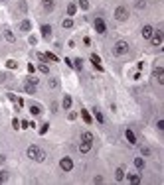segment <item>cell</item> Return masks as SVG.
<instances>
[{
    "label": "cell",
    "instance_id": "836d02e7",
    "mask_svg": "<svg viewBox=\"0 0 164 185\" xmlns=\"http://www.w3.org/2000/svg\"><path fill=\"white\" fill-rule=\"evenodd\" d=\"M12 128H14V130H18V128H20V120H18V118L12 120Z\"/></svg>",
    "mask_w": 164,
    "mask_h": 185
},
{
    "label": "cell",
    "instance_id": "e575fe53",
    "mask_svg": "<svg viewBox=\"0 0 164 185\" xmlns=\"http://www.w3.org/2000/svg\"><path fill=\"white\" fill-rule=\"evenodd\" d=\"M48 128H50V124H42V126H40V134H45Z\"/></svg>",
    "mask_w": 164,
    "mask_h": 185
},
{
    "label": "cell",
    "instance_id": "2e32d148",
    "mask_svg": "<svg viewBox=\"0 0 164 185\" xmlns=\"http://www.w3.org/2000/svg\"><path fill=\"white\" fill-rule=\"evenodd\" d=\"M30 112H32L34 116H40V114H42V106H40V104H32V106H30Z\"/></svg>",
    "mask_w": 164,
    "mask_h": 185
},
{
    "label": "cell",
    "instance_id": "277c9868",
    "mask_svg": "<svg viewBox=\"0 0 164 185\" xmlns=\"http://www.w3.org/2000/svg\"><path fill=\"white\" fill-rule=\"evenodd\" d=\"M59 167H61L63 171H71V169H73V160H71V158H61V160H59Z\"/></svg>",
    "mask_w": 164,
    "mask_h": 185
},
{
    "label": "cell",
    "instance_id": "603a6c76",
    "mask_svg": "<svg viewBox=\"0 0 164 185\" xmlns=\"http://www.w3.org/2000/svg\"><path fill=\"white\" fill-rule=\"evenodd\" d=\"M77 12V6L75 4H67V16H73Z\"/></svg>",
    "mask_w": 164,
    "mask_h": 185
},
{
    "label": "cell",
    "instance_id": "484cf974",
    "mask_svg": "<svg viewBox=\"0 0 164 185\" xmlns=\"http://www.w3.org/2000/svg\"><path fill=\"white\" fill-rule=\"evenodd\" d=\"M38 69H40V71H42L44 75H48V73H50V67L45 65V63H40V65H38Z\"/></svg>",
    "mask_w": 164,
    "mask_h": 185
},
{
    "label": "cell",
    "instance_id": "d590c367",
    "mask_svg": "<svg viewBox=\"0 0 164 185\" xmlns=\"http://www.w3.org/2000/svg\"><path fill=\"white\" fill-rule=\"evenodd\" d=\"M141 154H142V156H150V148H146V146H144V148L141 150Z\"/></svg>",
    "mask_w": 164,
    "mask_h": 185
},
{
    "label": "cell",
    "instance_id": "d6a6232c",
    "mask_svg": "<svg viewBox=\"0 0 164 185\" xmlns=\"http://www.w3.org/2000/svg\"><path fill=\"white\" fill-rule=\"evenodd\" d=\"M95 118H97V122H101V124L105 122V118H103V114H101L99 110H95Z\"/></svg>",
    "mask_w": 164,
    "mask_h": 185
},
{
    "label": "cell",
    "instance_id": "b9f144b4",
    "mask_svg": "<svg viewBox=\"0 0 164 185\" xmlns=\"http://www.w3.org/2000/svg\"><path fill=\"white\" fill-rule=\"evenodd\" d=\"M36 42H38V40H36V35H30V44L36 45Z\"/></svg>",
    "mask_w": 164,
    "mask_h": 185
},
{
    "label": "cell",
    "instance_id": "5b68a950",
    "mask_svg": "<svg viewBox=\"0 0 164 185\" xmlns=\"http://www.w3.org/2000/svg\"><path fill=\"white\" fill-rule=\"evenodd\" d=\"M150 42H152L154 47H160V45H162V30H154L152 38H150Z\"/></svg>",
    "mask_w": 164,
    "mask_h": 185
},
{
    "label": "cell",
    "instance_id": "ac0fdd59",
    "mask_svg": "<svg viewBox=\"0 0 164 185\" xmlns=\"http://www.w3.org/2000/svg\"><path fill=\"white\" fill-rule=\"evenodd\" d=\"M71 102H73V100H71V97H69V95H65L61 104H63V109H65V110H69V109H71Z\"/></svg>",
    "mask_w": 164,
    "mask_h": 185
},
{
    "label": "cell",
    "instance_id": "ab89813d",
    "mask_svg": "<svg viewBox=\"0 0 164 185\" xmlns=\"http://www.w3.org/2000/svg\"><path fill=\"white\" fill-rule=\"evenodd\" d=\"M93 181H95V183H103V175H97V177H95Z\"/></svg>",
    "mask_w": 164,
    "mask_h": 185
},
{
    "label": "cell",
    "instance_id": "4fadbf2b",
    "mask_svg": "<svg viewBox=\"0 0 164 185\" xmlns=\"http://www.w3.org/2000/svg\"><path fill=\"white\" fill-rule=\"evenodd\" d=\"M81 142H89V144H93V134H91L89 130L81 132Z\"/></svg>",
    "mask_w": 164,
    "mask_h": 185
},
{
    "label": "cell",
    "instance_id": "44dd1931",
    "mask_svg": "<svg viewBox=\"0 0 164 185\" xmlns=\"http://www.w3.org/2000/svg\"><path fill=\"white\" fill-rule=\"evenodd\" d=\"M115 179H117V181L125 179V169H123V167H117V171H115Z\"/></svg>",
    "mask_w": 164,
    "mask_h": 185
},
{
    "label": "cell",
    "instance_id": "f1b7e54d",
    "mask_svg": "<svg viewBox=\"0 0 164 185\" xmlns=\"http://www.w3.org/2000/svg\"><path fill=\"white\" fill-rule=\"evenodd\" d=\"M79 8H81V10H87L89 2H87V0H79Z\"/></svg>",
    "mask_w": 164,
    "mask_h": 185
},
{
    "label": "cell",
    "instance_id": "3957f363",
    "mask_svg": "<svg viewBox=\"0 0 164 185\" xmlns=\"http://www.w3.org/2000/svg\"><path fill=\"white\" fill-rule=\"evenodd\" d=\"M115 18H117L119 22H125V20L129 18V10H127L125 6H117V10H115Z\"/></svg>",
    "mask_w": 164,
    "mask_h": 185
},
{
    "label": "cell",
    "instance_id": "f546056e",
    "mask_svg": "<svg viewBox=\"0 0 164 185\" xmlns=\"http://www.w3.org/2000/svg\"><path fill=\"white\" fill-rule=\"evenodd\" d=\"M8 181V173L6 171H0V183H6Z\"/></svg>",
    "mask_w": 164,
    "mask_h": 185
},
{
    "label": "cell",
    "instance_id": "5bb4252c",
    "mask_svg": "<svg viewBox=\"0 0 164 185\" xmlns=\"http://www.w3.org/2000/svg\"><path fill=\"white\" fill-rule=\"evenodd\" d=\"M20 30H22V32H30V30H32V22H30V20H22V22H20Z\"/></svg>",
    "mask_w": 164,
    "mask_h": 185
},
{
    "label": "cell",
    "instance_id": "83f0119b",
    "mask_svg": "<svg viewBox=\"0 0 164 185\" xmlns=\"http://www.w3.org/2000/svg\"><path fill=\"white\" fill-rule=\"evenodd\" d=\"M6 67H8V69H16V67H18V63H16L14 59H8V61H6Z\"/></svg>",
    "mask_w": 164,
    "mask_h": 185
},
{
    "label": "cell",
    "instance_id": "8992f818",
    "mask_svg": "<svg viewBox=\"0 0 164 185\" xmlns=\"http://www.w3.org/2000/svg\"><path fill=\"white\" fill-rule=\"evenodd\" d=\"M154 77H156V81L160 85H164V71H162V67H160V61H158V65L154 67Z\"/></svg>",
    "mask_w": 164,
    "mask_h": 185
},
{
    "label": "cell",
    "instance_id": "8d00e7d4",
    "mask_svg": "<svg viewBox=\"0 0 164 185\" xmlns=\"http://www.w3.org/2000/svg\"><path fill=\"white\" fill-rule=\"evenodd\" d=\"M20 128H30V122H28V120H22V122H20Z\"/></svg>",
    "mask_w": 164,
    "mask_h": 185
},
{
    "label": "cell",
    "instance_id": "7c38bea8",
    "mask_svg": "<svg viewBox=\"0 0 164 185\" xmlns=\"http://www.w3.org/2000/svg\"><path fill=\"white\" fill-rule=\"evenodd\" d=\"M24 91H26L28 95H36V85H34V83H28V81H26V83H24Z\"/></svg>",
    "mask_w": 164,
    "mask_h": 185
},
{
    "label": "cell",
    "instance_id": "7a4b0ae2",
    "mask_svg": "<svg viewBox=\"0 0 164 185\" xmlns=\"http://www.w3.org/2000/svg\"><path fill=\"white\" fill-rule=\"evenodd\" d=\"M117 55H125L127 51H129V44L125 42V40H119L117 44H115V49H113Z\"/></svg>",
    "mask_w": 164,
    "mask_h": 185
},
{
    "label": "cell",
    "instance_id": "60d3db41",
    "mask_svg": "<svg viewBox=\"0 0 164 185\" xmlns=\"http://www.w3.org/2000/svg\"><path fill=\"white\" fill-rule=\"evenodd\" d=\"M6 79H8V75H6V73H0V83H4Z\"/></svg>",
    "mask_w": 164,
    "mask_h": 185
},
{
    "label": "cell",
    "instance_id": "4316f807",
    "mask_svg": "<svg viewBox=\"0 0 164 185\" xmlns=\"http://www.w3.org/2000/svg\"><path fill=\"white\" fill-rule=\"evenodd\" d=\"M134 165H136V169H142V167H144V160H142V158H136V160H134Z\"/></svg>",
    "mask_w": 164,
    "mask_h": 185
},
{
    "label": "cell",
    "instance_id": "9c48e42d",
    "mask_svg": "<svg viewBox=\"0 0 164 185\" xmlns=\"http://www.w3.org/2000/svg\"><path fill=\"white\" fill-rule=\"evenodd\" d=\"M91 63L95 65V69H99V71H103V65H101V57H99L97 53H91Z\"/></svg>",
    "mask_w": 164,
    "mask_h": 185
},
{
    "label": "cell",
    "instance_id": "8fae6325",
    "mask_svg": "<svg viewBox=\"0 0 164 185\" xmlns=\"http://www.w3.org/2000/svg\"><path fill=\"white\" fill-rule=\"evenodd\" d=\"M42 6H44L45 12H52L55 8V2H54V0H42Z\"/></svg>",
    "mask_w": 164,
    "mask_h": 185
},
{
    "label": "cell",
    "instance_id": "cb8c5ba5",
    "mask_svg": "<svg viewBox=\"0 0 164 185\" xmlns=\"http://www.w3.org/2000/svg\"><path fill=\"white\" fill-rule=\"evenodd\" d=\"M61 26H63V28H67V30H69V28H73V20H71V18H65V20H63V22H61Z\"/></svg>",
    "mask_w": 164,
    "mask_h": 185
},
{
    "label": "cell",
    "instance_id": "ba28073f",
    "mask_svg": "<svg viewBox=\"0 0 164 185\" xmlns=\"http://www.w3.org/2000/svg\"><path fill=\"white\" fill-rule=\"evenodd\" d=\"M2 35H4V40H6V42H10V44H14V42H16V35L12 33V30H10V28H4Z\"/></svg>",
    "mask_w": 164,
    "mask_h": 185
},
{
    "label": "cell",
    "instance_id": "7bdbcfd3",
    "mask_svg": "<svg viewBox=\"0 0 164 185\" xmlns=\"http://www.w3.org/2000/svg\"><path fill=\"white\" fill-rule=\"evenodd\" d=\"M4 160H6V158H4V156H0V163H4Z\"/></svg>",
    "mask_w": 164,
    "mask_h": 185
},
{
    "label": "cell",
    "instance_id": "74e56055",
    "mask_svg": "<svg viewBox=\"0 0 164 185\" xmlns=\"http://www.w3.org/2000/svg\"><path fill=\"white\" fill-rule=\"evenodd\" d=\"M156 128H158V130H164V120H158V122H156Z\"/></svg>",
    "mask_w": 164,
    "mask_h": 185
},
{
    "label": "cell",
    "instance_id": "d4e9b609",
    "mask_svg": "<svg viewBox=\"0 0 164 185\" xmlns=\"http://www.w3.org/2000/svg\"><path fill=\"white\" fill-rule=\"evenodd\" d=\"M81 116H83V120H85L87 124H91V114H89V112H87V110H85V109L81 110Z\"/></svg>",
    "mask_w": 164,
    "mask_h": 185
},
{
    "label": "cell",
    "instance_id": "7402d4cb",
    "mask_svg": "<svg viewBox=\"0 0 164 185\" xmlns=\"http://www.w3.org/2000/svg\"><path fill=\"white\" fill-rule=\"evenodd\" d=\"M73 67H75L77 71H81V69H83V59H81V57H77L75 61H73Z\"/></svg>",
    "mask_w": 164,
    "mask_h": 185
},
{
    "label": "cell",
    "instance_id": "ee69618b",
    "mask_svg": "<svg viewBox=\"0 0 164 185\" xmlns=\"http://www.w3.org/2000/svg\"><path fill=\"white\" fill-rule=\"evenodd\" d=\"M0 2H6V0H0Z\"/></svg>",
    "mask_w": 164,
    "mask_h": 185
},
{
    "label": "cell",
    "instance_id": "ffe728a7",
    "mask_svg": "<svg viewBox=\"0 0 164 185\" xmlns=\"http://www.w3.org/2000/svg\"><path fill=\"white\" fill-rule=\"evenodd\" d=\"M89 150H91V144H89V142H81V146H79V152H81V154H87Z\"/></svg>",
    "mask_w": 164,
    "mask_h": 185
},
{
    "label": "cell",
    "instance_id": "4dcf8cb0",
    "mask_svg": "<svg viewBox=\"0 0 164 185\" xmlns=\"http://www.w3.org/2000/svg\"><path fill=\"white\" fill-rule=\"evenodd\" d=\"M50 87L57 89V87H59V81H57V79H50Z\"/></svg>",
    "mask_w": 164,
    "mask_h": 185
},
{
    "label": "cell",
    "instance_id": "d6986e66",
    "mask_svg": "<svg viewBox=\"0 0 164 185\" xmlns=\"http://www.w3.org/2000/svg\"><path fill=\"white\" fill-rule=\"evenodd\" d=\"M125 136H127V140L131 142V144H136V136H134V132H132V130H127V132H125Z\"/></svg>",
    "mask_w": 164,
    "mask_h": 185
},
{
    "label": "cell",
    "instance_id": "e0dca14e",
    "mask_svg": "<svg viewBox=\"0 0 164 185\" xmlns=\"http://www.w3.org/2000/svg\"><path fill=\"white\" fill-rule=\"evenodd\" d=\"M129 181H131L132 185L141 183V175H139V173H129Z\"/></svg>",
    "mask_w": 164,
    "mask_h": 185
},
{
    "label": "cell",
    "instance_id": "f35d334b",
    "mask_svg": "<svg viewBox=\"0 0 164 185\" xmlns=\"http://www.w3.org/2000/svg\"><path fill=\"white\" fill-rule=\"evenodd\" d=\"M38 59H40V61H44V63L48 61V59H45V53H38Z\"/></svg>",
    "mask_w": 164,
    "mask_h": 185
},
{
    "label": "cell",
    "instance_id": "9a60e30c",
    "mask_svg": "<svg viewBox=\"0 0 164 185\" xmlns=\"http://www.w3.org/2000/svg\"><path fill=\"white\" fill-rule=\"evenodd\" d=\"M42 35L48 40V38L52 35V26H48V24H45V26H42Z\"/></svg>",
    "mask_w": 164,
    "mask_h": 185
},
{
    "label": "cell",
    "instance_id": "30bf717a",
    "mask_svg": "<svg viewBox=\"0 0 164 185\" xmlns=\"http://www.w3.org/2000/svg\"><path fill=\"white\" fill-rule=\"evenodd\" d=\"M152 33H154L152 26H144V28H142V38H144V40H150V38H152Z\"/></svg>",
    "mask_w": 164,
    "mask_h": 185
},
{
    "label": "cell",
    "instance_id": "52a82bcc",
    "mask_svg": "<svg viewBox=\"0 0 164 185\" xmlns=\"http://www.w3.org/2000/svg\"><path fill=\"white\" fill-rule=\"evenodd\" d=\"M95 30H97V33L107 32V26H105V22H103V18H95Z\"/></svg>",
    "mask_w": 164,
    "mask_h": 185
},
{
    "label": "cell",
    "instance_id": "6da1fadb",
    "mask_svg": "<svg viewBox=\"0 0 164 185\" xmlns=\"http://www.w3.org/2000/svg\"><path fill=\"white\" fill-rule=\"evenodd\" d=\"M26 154H28V158L34 160V162H44V160H45V152H44V150H40L38 146H30Z\"/></svg>",
    "mask_w": 164,
    "mask_h": 185
},
{
    "label": "cell",
    "instance_id": "1f68e13d",
    "mask_svg": "<svg viewBox=\"0 0 164 185\" xmlns=\"http://www.w3.org/2000/svg\"><path fill=\"white\" fill-rule=\"evenodd\" d=\"M45 59H48V61H57V55H54V53H45Z\"/></svg>",
    "mask_w": 164,
    "mask_h": 185
}]
</instances>
